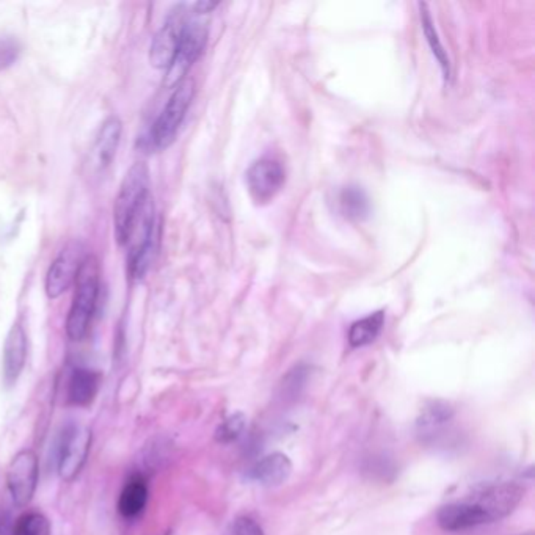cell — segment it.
<instances>
[{"mask_svg":"<svg viewBox=\"0 0 535 535\" xmlns=\"http://www.w3.org/2000/svg\"><path fill=\"white\" fill-rule=\"evenodd\" d=\"M149 170L145 162H135L121 182L114 206L115 237L121 245L131 239L135 221L149 198Z\"/></svg>","mask_w":535,"mask_h":535,"instance_id":"cell-1","label":"cell"},{"mask_svg":"<svg viewBox=\"0 0 535 535\" xmlns=\"http://www.w3.org/2000/svg\"><path fill=\"white\" fill-rule=\"evenodd\" d=\"M100 262L93 254H87L76 278V294L67 319L71 341H82L90 331L100 297Z\"/></svg>","mask_w":535,"mask_h":535,"instance_id":"cell-2","label":"cell"},{"mask_svg":"<svg viewBox=\"0 0 535 535\" xmlns=\"http://www.w3.org/2000/svg\"><path fill=\"white\" fill-rule=\"evenodd\" d=\"M195 96V84L190 79L182 81L178 87L174 88L173 94L170 96L167 106L164 108L161 115L157 116L151 134H149V145L157 151L167 149L173 145L176 135L180 132L182 121L188 115V108L192 104Z\"/></svg>","mask_w":535,"mask_h":535,"instance_id":"cell-3","label":"cell"},{"mask_svg":"<svg viewBox=\"0 0 535 535\" xmlns=\"http://www.w3.org/2000/svg\"><path fill=\"white\" fill-rule=\"evenodd\" d=\"M208 22L204 20H190L182 28L180 43L176 47L173 60L167 68L164 85L167 88H176L182 81H186L188 69L194 67L195 61L200 59L208 41Z\"/></svg>","mask_w":535,"mask_h":535,"instance_id":"cell-4","label":"cell"},{"mask_svg":"<svg viewBox=\"0 0 535 535\" xmlns=\"http://www.w3.org/2000/svg\"><path fill=\"white\" fill-rule=\"evenodd\" d=\"M40 477V462L32 449H24L14 455L7 468V487L12 501L18 507H26L34 499Z\"/></svg>","mask_w":535,"mask_h":535,"instance_id":"cell-5","label":"cell"},{"mask_svg":"<svg viewBox=\"0 0 535 535\" xmlns=\"http://www.w3.org/2000/svg\"><path fill=\"white\" fill-rule=\"evenodd\" d=\"M140 228H134L135 233L139 231V237L132 245L129 254V275L135 282L143 280L148 270L155 260L156 245H157V223H156L155 206L148 198L140 212ZM132 231V233H134Z\"/></svg>","mask_w":535,"mask_h":535,"instance_id":"cell-6","label":"cell"},{"mask_svg":"<svg viewBox=\"0 0 535 535\" xmlns=\"http://www.w3.org/2000/svg\"><path fill=\"white\" fill-rule=\"evenodd\" d=\"M92 430L82 426H69L61 436L57 469L61 481L73 482L81 475L92 449Z\"/></svg>","mask_w":535,"mask_h":535,"instance_id":"cell-7","label":"cell"},{"mask_svg":"<svg viewBox=\"0 0 535 535\" xmlns=\"http://www.w3.org/2000/svg\"><path fill=\"white\" fill-rule=\"evenodd\" d=\"M286 184V168L275 157H262L247 172L248 194L256 204H268Z\"/></svg>","mask_w":535,"mask_h":535,"instance_id":"cell-8","label":"cell"},{"mask_svg":"<svg viewBox=\"0 0 535 535\" xmlns=\"http://www.w3.org/2000/svg\"><path fill=\"white\" fill-rule=\"evenodd\" d=\"M84 252L85 250L81 242H69L51 264L46 274V294L49 299H59L76 283L82 261L87 256Z\"/></svg>","mask_w":535,"mask_h":535,"instance_id":"cell-9","label":"cell"},{"mask_svg":"<svg viewBox=\"0 0 535 535\" xmlns=\"http://www.w3.org/2000/svg\"><path fill=\"white\" fill-rule=\"evenodd\" d=\"M188 20V12L184 5L176 8L173 13L168 16L167 22L156 34L151 47H149V61L153 67L159 68V69H167L170 67L178 43H180L182 28L186 26Z\"/></svg>","mask_w":535,"mask_h":535,"instance_id":"cell-10","label":"cell"},{"mask_svg":"<svg viewBox=\"0 0 535 535\" xmlns=\"http://www.w3.org/2000/svg\"><path fill=\"white\" fill-rule=\"evenodd\" d=\"M523 493L524 490L520 485L512 482H502L482 490L473 501L487 514L490 522L493 523L510 515L522 501Z\"/></svg>","mask_w":535,"mask_h":535,"instance_id":"cell-11","label":"cell"},{"mask_svg":"<svg viewBox=\"0 0 535 535\" xmlns=\"http://www.w3.org/2000/svg\"><path fill=\"white\" fill-rule=\"evenodd\" d=\"M438 524L446 532H462L489 524L490 518L475 501L452 502L438 512Z\"/></svg>","mask_w":535,"mask_h":535,"instance_id":"cell-12","label":"cell"},{"mask_svg":"<svg viewBox=\"0 0 535 535\" xmlns=\"http://www.w3.org/2000/svg\"><path fill=\"white\" fill-rule=\"evenodd\" d=\"M28 362V335L20 322L8 331L4 346V380L8 387L20 379Z\"/></svg>","mask_w":535,"mask_h":535,"instance_id":"cell-13","label":"cell"},{"mask_svg":"<svg viewBox=\"0 0 535 535\" xmlns=\"http://www.w3.org/2000/svg\"><path fill=\"white\" fill-rule=\"evenodd\" d=\"M100 374L87 368H76L68 380V402L74 407H90L100 393Z\"/></svg>","mask_w":535,"mask_h":535,"instance_id":"cell-14","label":"cell"},{"mask_svg":"<svg viewBox=\"0 0 535 535\" xmlns=\"http://www.w3.org/2000/svg\"><path fill=\"white\" fill-rule=\"evenodd\" d=\"M291 473H292V463L289 460L288 455L274 452L264 457L250 469V479L266 487H275L288 481Z\"/></svg>","mask_w":535,"mask_h":535,"instance_id":"cell-15","label":"cell"},{"mask_svg":"<svg viewBox=\"0 0 535 535\" xmlns=\"http://www.w3.org/2000/svg\"><path fill=\"white\" fill-rule=\"evenodd\" d=\"M121 134L123 123L118 116L112 115L102 123L93 148L98 170H106L114 161L116 149L120 147Z\"/></svg>","mask_w":535,"mask_h":535,"instance_id":"cell-16","label":"cell"},{"mask_svg":"<svg viewBox=\"0 0 535 535\" xmlns=\"http://www.w3.org/2000/svg\"><path fill=\"white\" fill-rule=\"evenodd\" d=\"M148 496L149 489L147 479L141 475H131L121 490L118 512L124 518H137L147 507Z\"/></svg>","mask_w":535,"mask_h":535,"instance_id":"cell-17","label":"cell"},{"mask_svg":"<svg viewBox=\"0 0 535 535\" xmlns=\"http://www.w3.org/2000/svg\"><path fill=\"white\" fill-rule=\"evenodd\" d=\"M338 206L347 220L363 221L371 215V201L366 192L358 186L342 188L338 196Z\"/></svg>","mask_w":535,"mask_h":535,"instance_id":"cell-18","label":"cell"},{"mask_svg":"<svg viewBox=\"0 0 535 535\" xmlns=\"http://www.w3.org/2000/svg\"><path fill=\"white\" fill-rule=\"evenodd\" d=\"M383 325H385L383 311H377L374 315H366L360 321L354 322L348 330V344L355 348L372 344L380 335Z\"/></svg>","mask_w":535,"mask_h":535,"instance_id":"cell-19","label":"cell"},{"mask_svg":"<svg viewBox=\"0 0 535 535\" xmlns=\"http://www.w3.org/2000/svg\"><path fill=\"white\" fill-rule=\"evenodd\" d=\"M419 8H421V24L424 35H426V40H427L428 46L432 49V52L435 55L436 60L440 63L444 77L449 79V77H451V65H449L448 55H446V51H444V47H443L442 41H440L438 34H436L434 20H432V16L428 13L427 5H426V4H419Z\"/></svg>","mask_w":535,"mask_h":535,"instance_id":"cell-20","label":"cell"},{"mask_svg":"<svg viewBox=\"0 0 535 535\" xmlns=\"http://www.w3.org/2000/svg\"><path fill=\"white\" fill-rule=\"evenodd\" d=\"M51 522L41 512H28L14 523L12 535H51Z\"/></svg>","mask_w":535,"mask_h":535,"instance_id":"cell-21","label":"cell"},{"mask_svg":"<svg viewBox=\"0 0 535 535\" xmlns=\"http://www.w3.org/2000/svg\"><path fill=\"white\" fill-rule=\"evenodd\" d=\"M452 418V410L449 409L446 403L442 402H434L428 409H426L422 419L419 421L422 430L434 432L435 428L446 424Z\"/></svg>","mask_w":535,"mask_h":535,"instance_id":"cell-22","label":"cell"},{"mask_svg":"<svg viewBox=\"0 0 535 535\" xmlns=\"http://www.w3.org/2000/svg\"><path fill=\"white\" fill-rule=\"evenodd\" d=\"M244 428H245V418L241 413H236L221 422L220 427L217 428L215 438L220 443L235 442L242 435Z\"/></svg>","mask_w":535,"mask_h":535,"instance_id":"cell-23","label":"cell"},{"mask_svg":"<svg viewBox=\"0 0 535 535\" xmlns=\"http://www.w3.org/2000/svg\"><path fill=\"white\" fill-rule=\"evenodd\" d=\"M20 54V47L14 40H0V71L14 65Z\"/></svg>","mask_w":535,"mask_h":535,"instance_id":"cell-24","label":"cell"},{"mask_svg":"<svg viewBox=\"0 0 535 535\" xmlns=\"http://www.w3.org/2000/svg\"><path fill=\"white\" fill-rule=\"evenodd\" d=\"M233 535H264V531L253 518L239 516L233 524Z\"/></svg>","mask_w":535,"mask_h":535,"instance_id":"cell-25","label":"cell"},{"mask_svg":"<svg viewBox=\"0 0 535 535\" xmlns=\"http://www.w3.org/2000/svg\"><path fill=\"white\" fill-rule=\"evenodd\" d=\"M0 526H2V522H0Z\"/></svg>","mask_w":535,"mask_h":535,"instance_id":"cell-26","label":"cell"}]
</instances>
